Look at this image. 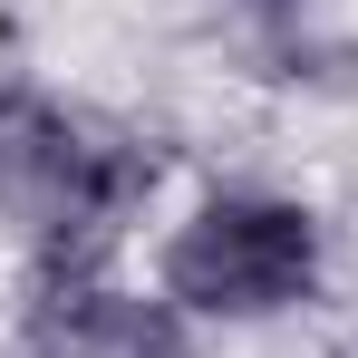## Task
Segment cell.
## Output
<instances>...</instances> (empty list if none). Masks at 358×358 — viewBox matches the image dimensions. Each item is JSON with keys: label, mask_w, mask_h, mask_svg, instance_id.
Instances as JSON below:
<instances>
[{"label": "cell", "mask_w": 358, "mask_h": 358, "mask_svg": "<svg viewBox=\"0 0 358 358\" xmlns=\"http://www.w3.org/2000/svg\"><path fill=\"white\" fill-rule=\"evenodd\" d=\"M165 203V155L39 78H0V242L29 271L117 262Z\"/></svg>", "instance_id": "6da1fadb"}, {"label": "cell", "mask_w": 358, "mask_h": 358, "mask_svg": "<svg viewBox=\"0 0 358 358\" xmlns=\"http://www.w3.org/2000/svg\"><path fill=\"white\" fill-rule=\"evenodd\" d=\"M329 271H339L329 213L262 175L194 184L155 223V291L194 329H281L329 300Z\"/></svg>", "instance_id": "7a4b0ae2"}, {"label": "cell", "mask_w": 358, "mask_h": 358, "mask_svg": "<svg viewBox=\"0 0 358 358\" xmlns=\"http://www.w3.org/2000/svg\"><path fill=\"white\" fill-rule=\"evenodd\" d=\"M194 320L155 291V271L136 281L117 262H78V271H29L20 291V358H194Z\"/></svg>", "instance_id": "3957f363"}, {"label": "cell", "mask_w": 358, "mask_h": 358, "mask_svg": "<svg viewBox=\"0 0 358 358\" xmlns=\"http://www.w3.org/2000/svg\"><path fill=\"white\" fill-rule=\"evenodd\" d=\"M242 10H271V20H291V10H310V0H242Z\"/></svg>", "instance_id": "277c9868"}]
</instances>
